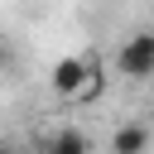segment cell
Here are the masks:
<instances>
[{
    "instance_id": "cell-2",
    "label": "cell",
    "mask_w": 154,
    "mask_h": 154,
    "mask_svg": "<svg viewBox=\"0 0 154 154\" xmlns=\"http://www.w3.org/2000/svg\"><path fill=\"white\" fill-rule=\"evenodd\" d=\"M91 58H63L58 67H53V91L58 96H77V91H87L91 87Z\"/></svg>"
},
{
    "instance_id": "cell-4",
    "label": "cell",
    "mask_w": 154,
    "mask_h": 154,
    "mask_svg": "<svg viewBox=\"0 0 154 154\" xmlns=\"http://www.w3.org/2000/svg\"><path fill=\"white\" fill-rule=\"evenodd\" d=\"M48 154H91V144H87V135L82 130H58L53 140H48Z\"/></svg>"
},
{
    "instance_id": "cell-1",
    "label": "cell",
    "mask_w": 154,
    "mask_h": 154,
    "mask_svg": "<svg viewBox=\"0 0 154 154\" xmlns=\"http://www.w3.org/2000/svg\"><path fill=\"white\" fill-rule=\"evenodd\" d=\"M120 72L125 77H149L154 72V34L149 29H140V34H130V43L120 48Z\"/></svg>"
},
{
    "instance_id": "cell-3",
    "label": "cell",
    "mask_w": 154,
    "mask_h": 154,
    "mask_svg": "<svg viewBox=\"0 0 154 154\" xmlns=\"http://www.w3.org/2000/svg\"><path fill=\"white\" fill-rule=\"evenodd\" d=\"M149 149V125H120L116 130V140H111V154H144Z\"/></svg>"
}]
</instances>
